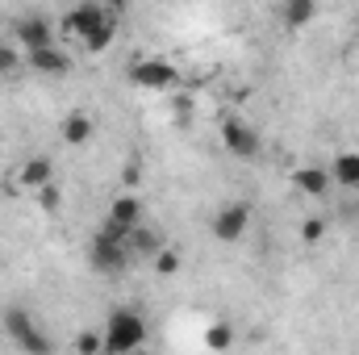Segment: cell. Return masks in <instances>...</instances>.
Listing matches in <instances>:
<instances>
[{"mask_svg":"<svg viewBox=\"0 0 359 355\" xmlns=\"http://www.w3.org/2000/svg\"><path fill=\"white\" fill-rule=\"evenodd\" d=\"M147 343V318L138 309H113L104 318V351L113 355H126V351H138Z\"/></svg>","mask_w":359,"mask_h":355,"instance_id":"cell-1","label":"cell"},{"mask_svg":"<svg viewBox=\"0 0 359 355\" xmlns=\"http://www.w3.org/2000/svg\"><path fill=\"white\" fill-rule=\"evenodd\" d=\"M88 264L96 267L100 276H121L126 267L134 264V255H130V247H126L121 234L96 230V239H92V247H88Z\"/></svg>","mask_w":359,"mask_h":355,"instance_id":"cell-2","label":"cell"},{"mask_svg":"<svg viewBox=\"0 0 359 355\" xmlns=\"http://www.w3.org/2000/svg\"><path fill=\"white\" fill-rule=\"evenodd\" d=\"M222 142H226V151H230L234 159H243V163H255V159L264 155L259 130H255L251 121H243V117H226V121H222Z\"/></svg>","mask_w":359,"mask_h":355,"instance_id":"cell-3","label":"cell"},{"mask_svg":"<svg viewBox=\"0 0 359 355\" xmlns=\"http://www.w3.org/2000/svg\"><path fill=\"white\" fill-rule=\"evenodd\" d=\"M251 217H255V209H251L247 201H230V205H222V209L213 213L209 234H213L217 243H238V239H247Z\"/></svg>","mask_w":359,"mask_h":355,"instance_id":"cell-4","label":"cell"},{"mask_svg":"<svg viewBox=\"0 0 359 355\" xmlns=\"http://www.w3.org/2000/svg\"><path fill=\"white\" fill-rule=\"evenodd\" d=\"M4 335L13 339V347L17 351H50V339L34 326V318L25 314V309H4Z\"/></svg>","mask_w":359,"mask_h":355,"instance_id":"cell-5","label":"cell"},{"mask_svg":"<svg viewBox=\"0 0 359 355\" xmlns=\"http://www.w3.org/2000/svg\"><path fill=\"white\" fill-rule=\"evenodd\" d=\"M130 84L142 92H168L180 84V72L168 63V59H138L130 67Z\"/></svg>","mask_w":359,"mask_h":355,"instance_id":"cell-6","label":"cell"},{"mask_svg":"<svg viewBox=\"0 0 359 355\" xmlns=\"http://www.w3.org/2000/svg\"><path fill=\"white\" fill-rule=\"evenodd\" d=\"M142 201L134 196V192H121V196H113L109 201V209H104V222H100V230H109V234H130L134 226H142Z\"/></svg>","mask_w":359,"mask_h":355,"instance_id":"cell-7","label":"cell"},{"mask_svg":"<svg viewBox=\"0 0 359 355\" xmlns=\"http://www.w3.org/2000/svg\"><path fill=\"white\" fill-rule=\"evenodd\" d=\"M104 4H96V0H76V4H67V13H63V21H59V29L67 34V38H88L92 29L104 21Z\"/></svg>","mask_w":359,"mask_h":355,"instance_id":"cell-8","label":"cell"},{"mask_svg":"<svg viewBox=\"0 0 359 355\" xmlns=\"http://www.w3.org/2000/svg\"><path fill=\"white\" fill-rule=\"evenodd\" d=\"M13 42H17L21 51H38V46H46V42H55V25H50L42 13H25V17L13 21Z\"/></svg>","mask_w":359,"mask_h":355,"instance_id":"cell-9","label":"cell"},{"mask_svg":"<svg viewBox=\"0 0 359 355\" xmlns=\"http://www.w3.org/2000/svg\"><path fill=\"white\" fill-rule=\"evenodd\" d=\"M25 63H29L34 76H46V80L72 72V55H67L63 46H55V42H46V46H38V51H25Z\"/></svg>","mask_w":359,"mask_h":355,"instance_id":"cell-10","label":"cell"},{"mask_svg":"<svg viewBox=\"0 0 359 355\" xmlns=\"http://www.w3.org/2000/svg\"><path fill=\"white\" fill-rule=\"evenodd\" d=\"M276 17H280V25L284 29H305L313 17H318V0H280L276 4Z\"/></svg>","mask_w":359,"mask_h":355,"instance_id":"cell-11","label":"cell"},{"mask_svg":"<svg viewBox=\"0 0 359 355\" xmlns=\"http://www.w3.org/2000/svg\"><path fill=\"white\" fill-rule=\"evenodd\" d=\"M50 180H55V159H50V155H29V159L21 163V172H17V184L29 188V192H38V188L50 184Z\"/></svg>","mask_w":359,"mask_h":355,"instance_id":"cell-12","label":"cell"},{"mask_svg":"<svg viewBox=\"0 0 359 355\" xmlns=\"http://www.w3.org/2000/svg\"><path fill=\"white\" fill-rule=\"evenodd\" d=\"M292 188L301 192V196H326L330 188H334V180L326 168H297L292 172Z\"/></svg>","mask_w":359,"mask_h":355,"instance_id":"cell-13","label":"cell"},{"mask_svg":"<svg viewBox=\"0 0 359 355\" xmlns=\"http://www.w3.org/2000/svg\"><path fill=\"white\" fill-rule=\"evenodd\" d=\"M126 247H130V255H134V260H155V251L163 247V239L142 222V226H134V230L126 234Z\"/></svg>","mask_w":359,"mask_h":355,"instance_id":"cell-14","label":"cell"},{"mask_svg":"<svg viewBox=\"0 0 359 355\" xmlns=\"http://www.w3.org/2000/svg\"><path fill=\"white\" fill-rule=\"evenodd\" d=\"M330 180H334L339 188H359V151H343V155H334V163H330Z\"/></svg>","mask_w":359,"mask_h":355,"instance_id":"cell-15","label":"cell"},{"mask_svg":"<svg viewBox=\"0 0 359 355\" xmlns=\"http://www.w3.org/2000/svg\"><path fill=\"white\" fill-rule=\"evenodd\" d=\"M113 38H117V13L109 8V13H104V21L92 29V34L84 38V42H80V46H84L88 55H100V51H109V46H113Z\"/></svg>","mask_w":359,"mask_h":355,"instance_id":"cell-16","label":"cell"},{"mask_svg":"<svg viewBox=\"0 0 359 355\" xmlns=\"http://www.w3.org/2000/svg\"><path fill=\"white\" fill-rule=\"evenodd\" d=\"M59 134H63L67 147H84V142L92 138V117L80 113V109H72V113L63 117V130H59Z\"/></svg>","mask_w":359,"mask_h":355,"instance_id":"cell-17","label":"cell"},{"mask_svg":"<svg viewBox=\"0 0 359 355\" xmlns=\"http://www.w3.org/2000/svg\"><path fill=\"white\" fill-rule=\"evenodd\" d=\"M21 59H25V55H17V42H4V38H0V80L13 76V72L21 67Z\"/></svg>","mask_w":359,"mask_h":355,"instance_id":"cell-18","label":"cell"},{"mask_svg":"<svg viewBox=\"0 0 359 355\" xmlns=\"http://www.w3.org/2000/svg\"><path fill=\"white\" fill-rule=\"evenodd\" d=\"M151 264H155V272H159V276H176V272H180V251H172V247H159Z\"/></svg>","mask_w":359,"mask_h":355,"instance_id":"cell-19","label":"cell"},{"mask_svg":"<svg viewBox=\"0 0 359 355\" xmlns=\"http://www.w3.org/2000/svg\"><path fill=\"white\" fill-rule=\"evenodd\" d=\"M34 196H38V209H46V213H55V209L63 205V192H59V184H55V180H50V184H42Z\"/></svg>","mask_w":359,"mask_h":355,"instance_id":"cell-20","label":"cell"},{"mask_svg":"<svg viewBox=\"0 0 359 355\" xmlns=\"http://www.w3.org/2000/svg\"><path fill=\"white\" fill-rule=\"evenodd\" d=\"M205 343H209L213 351H226V347L234 343V335H230V326H226V322H213V326H209V335H205Z\"/></svg>","mask_w":359,"mask_h":355,"instance_id":"cell-21","label":"cell"},{"mask_svg":"<svg viewBox=\"0 0 359 355\" xmlns=\"http://www.w3.org/2000/svg\"><path fill=\"white\" fill-rule=\"evenodd\" d=\"M322 234H326V222H322V217H309V222L301 226V239H305V243H318Z\"/></svg>","mask_w":359,"mask_h":355,"instance_id":"cell-22","label":"cell"},{"mask_svg":"<svg viewBox=\"0 0 359 355\" xmlns=\"http://www.w3.org/2000/svg\"><path fill=\"white\" fill-rule=\"evenodd\" d=\"M76 351H104V335H80L76 339Z\"/></svg>","mask_w":359,"mask_h":355,"instance_id":"cell-23","label":"cell"},{"mask_svg":"<svg viewBox=\"0 0 359 355\" xmlns=\"http://www.w3.org/2000/svg\"><path fill=\"white\" fill-rule=\"evenodd\" d=\"M100 4H104V8H113V13H121V8H126L130 0H100Z\"/></svg>","mask_w":359,"mask_h":355,"instance_id":"cell-24","label":"cell"},{"mask_svg":"<svg viewBox=\"0 0 359 355\" xmlns=\"http://www.w3.org/2000/svg\"><path fill=\"white\" fill-rule=\"evenodd\" d=\"M63 4H76V0H63Z\"/></svg>","mask_w":359,"mask_h":355,"instance_id":"cell-25","label":"cell"}]
</instances>
